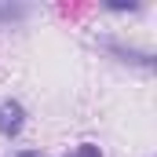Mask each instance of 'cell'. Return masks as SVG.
Segmentation results:
<instances>
[{
	"label": "cell",
	"instance_id": "obj_2",
	"mask_svg": "<svg viewBox=\"0 0 157 157\" xmlns=\"http://www.w3.org/2000/svg\"><path fill=\"white\" fill-rule=\"evenodd\" d=\"M22 121H26V110L18 106V102H0V132L4 135H18L22 132Z\"/></svg>",
	"mask_w": 157,
	"mask_h": 157
},
{
	"label": "cell",
	"instance_id": "obj_5",
	"mask_svg": "<svg viewBox=\"0 0 157 157\" xmlns=\"http://www.w3.org/2000/svg\"><path fill=\"white\" fill-rule=\"evenodd\" d=\"M18 157H44V154H37V150H26V154H18Z\"/></svg>",
	"mask_w": 157,
	"mask_h": 157
},
{
	"label": "cell",
	"instance_id": "obj_4",
	"mask_svg": "<svg viewBox=\"0 0 157 157\" xmlns=\"http://www.w3.org/2000/svg\"><path fill=\"white\" fill-rule=\"evenodd\" d=\"M70 157H102V154H99V146H91V143H80V146H77Z\"/></svg>",
	"mask_w": 157,
	"mask_h": 157
},
{
	"label": "cell",
	"instance_id": "obj_1",
	"mask_svg": "<svg viewBox=\"0 0 157 157\" xmlns=\"http://www.w3.org/2000/svg\"><path fill=\"white\" fill-rule=\"evenodd\" d=\"M99 48H106L110 55H117L121 62H135V66H143V70H150V66H154V55H150V51L124 48V44H117V40H99Z\"/></svg>",
	"mask_w": 157,
	"mask_h": 157
},
{
	"label": "cell",
	"instance_id": "obj_3",
	"mask_svg": "<svg viewBox=\"0 0 157 157\" xmlns=\"http://www.w3.org/2000/svg\"><path fill=\"white\" fill-rule=\"evenodd\" d=\"M26 15H29V7H22V4H0V26H15Z\"/></svg>",
	"mask_w": 157,
	"mask_h": 157
}]
</instances>
